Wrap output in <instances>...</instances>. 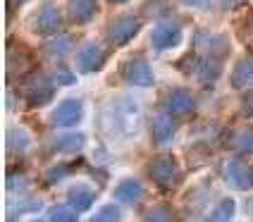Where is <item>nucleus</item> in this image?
Here are the masks:
<instances>
[{
  "label": "nucleus",
  "instance_id": "obj_1",
  "mask_svg": "<svg viewBox=\"0 0 253 222\" xmlns=\"http://www.w3.org/2000/svg\"><path fill=\"white\" fill-rule=\"evenodd\" d=\"M148 172H151V179L160 189H172L179 181V165H177V160L169 153L155 155L153 160H151V165H148Z\"/></svg>",
  "mask_w": 253,
  "mask_h": 222
},
{
  "label": "nucleus",
  "instance_id": "obj_2",
  "mask_svg": "<svg viewBox=\"0 0 253 222\" xmlns=\"http://www.w3.org/2000/svg\"><path fill=\"white\" fill-rule=\"evenodd\" d=\"M19 91H22V96L27 98L29 105H43V103H48L53 98V82L41 72H31L22 82Z\"/></svg>",
  "mask_w": 253,
  "mask_h": 222
},
{
  "label": "nucleus",
  "instance_id": "obj_3",
  "mask_svg": "<svg viewBox=\"0 0 253 222\" xmlns=\"http://www.w3.org/2000/svg\"><path fill=\"white\" fill-rule=\"evenodd\" d=\"M182 41V27L177 19H163L158 22L153 29V45L158 50H168L174 48L177 43Z\"/></svg>",
  "mask_w": 253,
  "mask_h": 222
},
{
  "label": "nucleus",
  "instance_id": "obj_4",
  "mask_svg": "<svg viewBox=\"0 0 253 222\" xmlns=\"http://www.w3.org/2000/svg\"><path fill=\"white\" fill-rule=\"evenodd\" d=\"M115 125L125 136H136L139 134V108L136 103L125 100L115 108Z\"/></svg>",
  "mask_w": 253,
  "mask_h": 222
},
{
  "label": "nucleus",
  "instance_id": "obj_5",
  "mask_svg": "<svg viewBox=\"0 0 253 222\" xmlns=\"http://www.w3.org/2000/svg\"><path fill=\"white\" fill-rule=\"evenodd\" d=\"M222 172H225V179L234 189H241V191L253 189V167H246L241 160H227Z\"/></svg>",
  "mask_w": 253,
  "mask_h": 222
},
{
  "label": "nucleus",
  "instance_id": "obj_6",
  "mask_svg": "<svg viewBox=\"0 0 253 222\" xmlns=\"http://www.w3.org/2000/svg\"><path fill=\"white\" fill-rule=\"evenodd\" d=\"M139 19L136 17H131V14H122V17H117L113 24H110V41L115 45H125L129 43L134 36H136V31H139Z\"/></svg>",
  "mask_w": 253,
  "mask_h": 222
},
{
  "label": "nucleus",
  "instance_id": "obj_7",
  "mask_svg": "<svg viewBox=\"0 0 253 222\" xmlns=\"http://www.w3.org/2000/svg\"><path fill=\"white\" fill-rule=\"evenodd\" d=\"M186 67L201 84H212L220 77V60L217 57H191V62Z\"/></svg>",
  "mask_w": 253,
  "mask_h": 222
},
{
  "label": "nucleus",
  "instance_id": "obj_8",
  "mask_svg": "<svg viewBox=\"0 0 253 222\" xmlns=\"http://www.w3.org/2000/svg\"><path fill=\"white\" fill-rule=\"evenodd\" d=\"M77 67L79 72H98L103 67V50H100L98 43L93 41H86L82 48H79V53H77Z\"/></svg>",
  "mask_w": 253,
  "mask_h": 222
},
{
  "label": "nucleus",
  "instance_id": "obj_9",
  "mask_svg": "<svg viewBox=\"0 0 253 222\" xmlns=\"http://www.w3.org/2000/svg\"><path fill=\"white\" fill-rule=\"evenodd\" d=\"M79 120H82V103L74 98L62 100L50 115V122L55 127H74Z\"/></svg>",
  "mask_w": 253,
  "mask_h": 222
},
{
  "label": "nucleus",
  "instance_id": "obj_10",
  "mask_svg": "<svg viewBox=\"0 0 253 222\" xmlns=\"http://www.w3.org/2000/svg\"><path fill=\"white\" fill-rule=\"evenodd\" d=\"M122 72H125L126 82L134 84V86H151V84H153V70H151V65H148L146 60H141V57L129 60Z\"/></svg>",
  "mask_w": 253,
  "mask_h": 222
},
{
  "label": "nucleus",
  "instance_id": "obj_11",
  "mask_svg": "<svg viewBox=\"0 0 253 222\" xmlns=\"http://www.w3.org/2000/svg\"><path fill=\"white\" fill-rule=\"evenodd\" d=\"M93 198H96V191L88 189L86 184H74L70 191H67V206L77 213H84L93 206Z\"/></svg>",
  "mask_w": 253,
  "mask_h": 222
},
{
  "label": "nucleus",
  "instance_id": "obj_12",
  "mask_svg": "<svg viewBox=\"0 0 253 222\" xmlns=\"http://www.w3.org/2000/svg\"><path fill=\"white\" fill-rule=\"evenodd\" d=\"M60 27V12H57L53 5H43L41 10L36 12V19H34V29L39 34H55V29Z\"/></svg>",
  "mask_w": 253,
  "mask_h": 222
},
{
  "label": "nucleus",
  "instance_id": "obj_13",
  "mask_svg": "<svg viewBox=\"0 0 253 222\" xmlns=\"http://www.w3.org/2000/svg\"><path fill=\"white\" fill-rule=\"evenodd\" d=\"M141 196H143V186L136 179H122L115 189V201L125 203V206H131V203L141 201Z\"/></svg>",
  "mask_w": 253,
  "mask_h": 222
},
{
  "label": "nucleus",
  "instance_id": "obj_14",
  "mask_svg": "<svg viewBox=\"0 0 253 222\" xmlns=\"http://www.w3.org/2000/svg\"><path fill=\"white\" fill-rule=\"evenodd\" d=\"M174 136V120L172 112H155L153 115V139L158 143H168Z\"/></svg>",
  "mask_w": 253,
  "mask_h": 222
},
{
  "label": "nucleus",
  "instance_id": "obj_15",
  "mask_svg": "<svg viewBox=\"0 0 253 222\" xmlns=\"http://www.w3.org/2000/svg\"><path fill=\"white\" fill-rule=\"evenodd\" d=\"M198 50H203L206 57H220L229 48V43L222 39V36H215V34H201L196 39Z\"/></svg>",
  "mask_w": 253,
  "mask_h": 222
},
{
  "label": "nucleus",
  "instance_id": "obj_16",
  "mask_svg": "<svg viewBox=\"0 0 253 222\" xmlns=\"http://www.w3.org/2000/svg\"><path fill=\"white\" fill-rule=\"evenodd\" d=\"M194 108H196V100L186 91H174L168 96V112L172 115H189L194 112Z\"/></svg>",
  "mask_w": 253,
  "mask_h": 222
},
{
  "label": "nucleus",
  "instance_id": "obj_17",
  "mask_svg": "<svg viewBox=\"0 0 253 222\" xmlns=\"http://www.w3.org/2000/svg\"><path fill=\"white\" fill-rule=\"evenodd\" d=\"M232 84L237 89H246L253 84V57H241L232 70Z\"/></svg>",
  "mask_w": 253,
  "mask_h": 222
},
{
  "label": "nucleus",
  "instance_id": "obj_18",
  "mask_svg": "<svg viewBox=\"0 0 253 222\" xmlns=\"http://www.w3.org/2000/svg\"><path fill=\"white\" fill-rule=\"evenodd\" d=\"M82 146H84L82 134H57L53 139V151L55 153H74L82 151Z\"/></svg>",
  "mask_w": 253,
  "mask_h": 222
},
{
  "label": "nucleus",
  "instance_id": "obj_19",
  "mask_svg": "<svg viewBox=\"0 0 253 222\" xmlns=\"http://www.w3.org/2000/svg\"><path fill=\"white\" fill-rule=\"evenodd\" d=\"M70 14L74 22L84 24L96 14V0H70Z\"/></svg>",
  "mask_w": 253,
  "mask_h": 222
},
{
  "label": "nucleus",
  "instance_id": "obj_20",
  "mask_svg": "<svg viewBox=\"0 0 253 222\" xmlns=\"http://www.w3.org/2000/svg\"><path fill=\"white\" fill-rule=\"evenodd\" d=\"M229 148L237 153H253V129H237L229 136Z\"/></svg>",
  "mask_w": 253,
  "mask_h": 222
},
{
  "label": "nucleus",
  "instance_id": "obj_21",
  "mask_svg": "<svg viewBox=\"0 0 253 222\" xmlns=\"http://www.w3.org/2000/svg\"><path fill=\"white\" fill-rule=\"evenodd\" d=\"M72 50L70 36H50V41L45 43V53L53 57H65Z\"/></svg>",
  "mask_w": 253,
  "mask_h": 222
},
{
  "label": "nucleus",
  "instance_id": "obj_22",
  "mask_svg": "<svg viewBox=\"0 0 253 222\" xmlns=\"http://www.w3.org/2000/svg\"><path fill=\"white\" fill-rule=\"evenodd\" d=\"M232 218H234V201H232V198H225V201L208 215V222H232Z\"/></svg>",
  "mask_w": 253,
  "mask_h": 222
},
{
  "label": "nucleus",
  "instance_id": "obj_23",
  "mask_svg": "<svg viewBox=\"0 0 253 222\" xmlns=\"http://www.w3.org/2000/svg\"><path fill=\"white\" fill-rule=\"evenodd\" d=\"M237 29H239V36H241V41L246 43V48L253 50V12L246 14L239 24H237Z\"/></svg>",
  "mask_w": 253,
  "mask_h": 222
},
{
  "label": "nucleus",
  "instance_id": "obj_24",
  "mask_svg": "<svg viewBox=\"0 0 253 222\" xmlns=\"http://www.w3.org/2000/svg\"><path fill=\"white\" fill-rule=\"evenodd\" d=\"M91 222H122V210L117 208V206H103L91 218Z\"/></svg>",
  "mask_w": 253,
  "mask_h": 222
},
{
  "label": "nucleus",
  "instance_id": "obj_25",
  "mask_svg": "<svg viewBox=\"0 0 253 222\" xmlns=\"http://www.w3.org/2000/svg\"><path fill=\"white\" fill-rule=\"evenodd\" d=\"M143 222H174V218L168 206H155L153 210H148L143 215Z\"/></svg>",
  "mask_w": 253,
  "mask_h": 222
},
{
  "label": "nucleus",
  "instance_id": "obj_26",
  "mask_svg": "<svg viewBox=\"0 0 253 222\" xmlns=\"http://www.w3.org/2000/svg\"><path fill=\"white\" fill-rule=\"evenodd\" d=\"M48 222H77V215L67 206H55L48 213Z\"/></svg>",
  "mask_w": 253,
  "mask_h": 222
},
{
  "label": "nucleus",
  "instance_id": "obj_27",
  "mask_svg": "<svg viewBox=\"0 0 253 222\" xmlns=\"http://www.w3.org/2000/svg\"><path fill=\"white\" fill-rule=\"evenodd\" d=\"M67 175H70V167L67 165H55V167H50V170L45 172V181L53 184V181H60L62 177H67Z\"/></svg>",
  "mask_w": 253,
  "mask_h": 222
},
{
  "label": "nucleus",
  "instance_id": "obj_28",
  "mask_svg": "<svg viewBox=\"0 0 253 222\" xmlns=\"http://www.w3.org/2000/svg\"><path fill=\"white\" fill-rule=\"evenodd\" d=\"M10 146H17V151H27L29 136L24 132H12V134H10Z\"/></svg>",
  "mask_w": 253,
  "mask_h": 222
},
{
  "label": "nucleus",
  "instance_id": "obj_29",
  "mask_svg": "<svg viewBox=\"0 0 253 222\" xmlns=\"http://www.w3.org/2000/svg\"><path fill=\"white\" fill-rule=\"evenodd\" d=\"M55 84H62V86H70V84H74V74H72L67 67H60V70L55 72Z\"/></svg>",
  "mask_w": 253,
  "mask_h": 222
},
{
  "label": "nucleus",
  "instance_id": "obj_30",
  "mask_svg": "<svg viewBox=\"0 0 253 222\" xmlns=\"http://www.w3.org/2000/svg\"><path fill=\"white\" fill-rule=\"evenodd\" d=\"M241 110H244V115H253V91H251V93H246Z\"/></svg>",
  "mask_w": 253,
  "mask_h": 222
},
{
  "label": "nucleus",
  "instance_id": "obj_31",
  "mask_svg": "<svg viewBox=\"0 0 253 222\" xmlns=\"http://www.w3.org/2000/svg\"><path fill=\"white\" fill-rule=\"evenodd\" d=\"M237 2H239V0H220V5H222V7H234Z\"/></svg>",
  "mask_w": 253,
  "mask_h": 222
},
{
  "label": "nucleus",
  "instance_id": "obj_32",
  "mask_svg": "<svg viewBox=\"0 0 253 222\" xmlns=\"http://www.w3.org/2000/svg\"><path fill=\"white\" fill-rule=\"evenodd\" d=\"M186 2H189V5H196V7H201V5H206L208 0H186Z\"/></svg>",
  "mask_w": 253,
  "mask_h": 222
},
{
  "label": "nucleus",
  "instance_id": "obj_33",
  "mask_svg": "<svg viewBox=\"0 0 253 222\" xmlns=\"http://www.w3.org/2000/svg\"><path fill=\"white\" fill-rule=\"evenodd\" d=\"M113 2H125V0H113Z\"/></svg>",
  "mask_w": 253,
  "mask_h": 222
},
{
  "label": "nucleus",
  "instance_id": "obj_34",
  "mask_svg": "<svg viewBox=\"0 0 253 222\" xmlns=\"http://www.w3.org/2000/svg\"><path fill=\"white\" fill-rule=\"evenodd\" d=\"M34 222H41V220H34Z\"/></svg>",
  "mask_w": 253,
  "mask_h": 222
}]
</instances>
